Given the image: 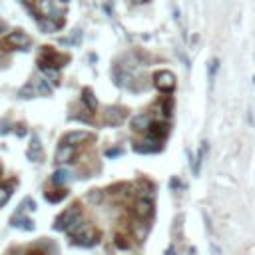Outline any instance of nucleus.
Masks as SVG:
<instances>
[{"label": "nucleus", "instance_id": "1", "mask_svg": "<svg viewBox=\"0 0 255 255\" xmlns=\"http://www.w3.org/2000/svg\"><path fill=\"white\" fill-rule=\"evenodd\" d=\"M80 219H82V212H80V208L78 206H70L64 214H60L58 216V219H56V229L58 231H66V233H72L74 229H78L80 227Z\"/></svg>", "mask_w": 255, "mask_h": 255}, {"label": "nucleus", "instance_id": "2", "mask_svg": "<svg viewBox=\"0 0 255 255\" xmlns=\"http://www.w3.org/2000/svg\"><path fill=\"white\" fill-rule=\"evenodd\" d=\"M66 62H68V56L56 52L52 46H44L42 52H40V56H38V66H40V70H46V68H56V70H60Z\"/></svg>", "mask_w": 255, "mask_h": 255}, {"label": "nucleus", "instance_id": "3", "mask_svg": "<svg viewBox=\"0 0 255 255\" xmlns=\"http://www.w3.org/2000/svg\"><path fill=\"white\" fill-rule=\"evenodd\" d=\"M70 235H72L74 245H80V247H92V245H96V243L100 241V237H102V233H100L96 227H92V225H80V227L74 229Z\"/></svg>", "mask_w": 255, "mask_h": 255}, {"label": "nucleus", "instance_id": "4", "mask_svg": "<svg viewBox=\"0 0 255 255\" xmlns=\"http://www.w3.org/2000/svg\"><path fill=\"white\" fill-rule=\"evenodd\" d=\"M30 44H32V38L26 32H22V30H14L4 40H0V48L6 50V52H8V50H24Z\"/></svg>", "mask_w": 255, "mask_h": 255}, {"label": "nucleus", "instance_id": "5", "mask_svg": "<svg viewBox=\"0 0 255 255\" xmlns=\"http://www.w3.org/2000/svg\"><path fill=\"white\" fill-rule=\"evenodd\" d=\"M138 219L146 221L149 219L151 216H154V201H151V193H142L136 201V208H134Z\"/></svg>", "mask_w": 255, "mask_h": 255}, {"label": "nucleus", "instance_id": "6", "mask_svg": "<svg viewBox=\"0 0 255 255\" xmlns=\"http://www.w3.org/2000/svg\"><path fill=\"white\" fill-rule=\"evenodd\" d=\"M30 94H38V96H50L52 94V88L48 86V80L44 78H38L30 84H26L22 90H20V98H30Z\"/></svg>", "mask_w": 255, "mask_h": 255}, {"label": "nucleus", "instance_id": "7", "mask_svg": "<svg viewBox=\"0 0 255 255\" xmlns=\"http://www.w3.org/2000/svg\"><path fill=\"white\" fill-rule=\"evenodd\" d=\"M154 86L160 90V92H166L170 94L174 88H176V76L168 70H162V72H156L154 74Z\"/></svg>", "mask_w": 255, "mask_h": 255}, {"label": "nucleus", "instance_id": "8", "mask_svg": "<svg viewBox=\"0 0 255 255\" xmlns=\"http://www.w3.org/2000/svg\"><path fill=\"white\" fill-rule=\"evenodd\" d=\"M38 20V26L42 28V32H56L64 26V18L62 14L58 16H46V18H36Z\"/></svg>", "mask_w": 255, "mask_h": 255}, {"label": "nucleus", "instance_id": "9", "mask_svg": "<svg viewBox=\"0 0 255 255\" xmlns=\"http://www.w3.org/2000/svg\"><path fill=\"white\" fill-rule=\"evenodd\" d=\"M94 140V134L92 132H68L66 136H62V144L66 146H78V144H84V142H90Z\"/></svg>", "mask_w": 255, "mask_h": 255}, {"label": "nucleus", "instance_id": "10", "mask_svg": "<svg viewBox=\"0 0 255 255\" xmlns=\"http://www.w3.org/2000/svg\"><path fill=\"white\" fill-rule=\"evenodd\" d=\"M126 120V110L124 108H108L106 112H104V122L110 126H118V124H122Z\"/></svg>", "mask_w": 255, "mask_h": 255}, {"label": "nucleus", "instance_id": "11", "mask_svg": "<svg viewBox=\"0 0 255 255\" xmlns=\"http://www.w3.org/2000/svg\"><path fill=\"white\" fill-rule=\"evenodd\" d=\"M134 149L138 151V154H156V151L162 149V144H160V140H154V138H151V140H147V142L136 144Z\"/></svg>", "mask_w": 255, "mask_h": 255}, {"label": "nucleus", "instance_id": "12", "mask_svg": "<svg viewBox=\"0 0 255 255\" xmlns=\"http://www.w3.org/2000/svg\"><path fill=\"white\" fill-rule=\"evenodd\" d=\"M28 158L32 162H42V158H44L42 144H40V140H38L36 134H32V142H30V147H28Z\"/></svg>", "mask_w": 255, "mask_h": 255}, {"label": "nucleus", "instance_id": "13", "mask_svg": "<svg viewBox=\"0 0 255 255\" xmlns=\"http://www.w3.org/2000/svg\"><path fill=\"white\" fill-rule=\"evenodd\" d=\"M12 225H14V227H20V229H26V231L34 229V221L24 216V210H22V208L12 216Z\"/></svg>", "mask_w": 255, "mask_h": 255}, {"label": "nucleus", "instance_id": "14", "mask_svg": "<svg viewBox=\"0 0 255 255\" xmlns=\"http://www.w3.org/2000/svg\"><path fill=\"white\" fill-rule=\"evenodd\" d=\"M72 158H74V146L60 144V147L56 151V162L58 164H68V162H72Z\"/></svg>", "mask_w": 255, "mask_h": 255}, {"label": "nucleus", "instance_id": "15", "mask_svg": "<svg viewBox=\"0 0 255 255\" xmlns=\"http://www.w3.org/2000/svg\"><path fill=\"white\" fill-rule=\"evenodd\" d=\"M149 138H154V140H164L166 136H168V132H170V128H168V124H160V122H154V124H149Z\"/></svg>", "mask_w": 255, "mask_h": 255}, {"label": "nucleus", "instance_id": "16", "mask_svg": "<svg viewBox=\"0 0 255 255\" xmlns=\"http://www.w3.org/2000/svg\"><path fill=\"white\" fill-rule=\"evenodd\" d=\"M70 182H72V174H70L66 168L56 170L54 176H52V183H56V185H66V183H70Z\"/></svg>", "mask_w": 255, "mask_h": 255}, {"label": "nucleus", "instance_id": "17", "mask_svg": "<svg viewBox=\"0 0 255 255\" xmlns=\"http://www.w3.org/2000/svg\"><path fill=\"white\" fill-rule=\"evenodd\" d=\"M82 102H84V106H86L90 112H96L98 102H96V96H94V92H92L90 88H84V90H82Z\"/></svg>", "mask_w": 255, "mask_h": 255}, {"label": "nucleus", "instance_id": "18", "mask_svg": "<svg viewBox=\"0 0 255 255\" xmlns=\"http://www.w3.org/2000/svg\"><path fill=\"white\" fill-rule=\"evenodd\" d=\"M132 130L134 132H146V130H149V118L146 114H140V116L132 118Z\"/></svg>", "mask_w": 255, "mask_h": 255}, {"label": "nucleus", "instance_id": "19", "mask_svg": "<svg viewBox=\"0 0 255 255\" xmlns=\"http://www.w3.org/2000/svg\"><path fill=\"white\" fill-rule=\"evenodd\" d=\"M12 189H14V182H8V183L0 185V208L8 203V199L12 197Z\"/></svg>", "mask_w": 255, "mask_h": 255}, {"label": "nucleus", "instance_id": "20", "mask_svg": "<svg viewBox=\"0 0 255 255\" xmlns=\"http://www.w3.org/2000/svg\"><path fill=\"white\" fill-rule=\"evenodd\" d=\"M66 195H68V191H66V189H58L56 193H52V191H46V195H44V197H46L48 201H52V203H56V201L64 199Z\"/></svg>", "mask_w": 255, "mask_h": 255}, {"label": "nucleus", "instance_id": "21", "mask_svg": "<svg viewBox=\"0 0 255 255\" xmlns=\"http://www.w3.org/2000/svg\"><path fill=\"white\" fill-rule=\"evenodd\" d=\"M120 154H122V149H120V147H116V149H108V151H106V156H108V158H116V156H120Z\"/></svg>", "mask_w": 255, "mask_h": 255}, {"label": "nucleus", "instance_id": "22", "mask_svg": "<svg viewBox=\"0 0 255 255\" xmlns=\"http://www.w3.org/2000/svg\"><path fill=\"white\" fill-rule=\"evenodd\" d=\"M132 4H144V2H147V0H130Z\"/></svg>", "mask_w": 255, "mask_h": 255}, {"label": "nucleus", "instance_id": "23", "mask_svg": "<svg viewBox=\"0 0 255 255\" xmlns=\"http://www.w3.org/2000/svg\"><path fill=\"white\" fill-rule=\"evenodd\" d=\"M28 255H44V253H42V251H30Z\"/></svg>", "mask_w": 255, "mask_h": 255}, {"label": "nucleus", "instance_id": "24", "mask_svg": "<svg viewBox=\"0 0 255 255\" xmlns=\"http://www.w3.org/2000/svg\"><path fill=\"white\" fill-rule=\"evenodd\" d=\"M166 255H174V247H170V249L166 251Z\"/></svg>", "mask_w": 255, "mask_h": 255}, {"label": "nucleus", "instance_id": "25", "mask_svg": "<svg viewBox=\"0 0 255 255\" xmlns=\"http://www.w3.org/2000/svg\"><path fill=\"white\" fill-rule=\"evenodd\" d=\"M0 32H2V24H0Z\"/></svg>", "mask_w": 255, "mask_h": 255}, {"label": "nucleus", "instance_id": "26", "mask_svg": "<svg viewBox=\"0 0 255 255\" xmlns=\"http://www.w3.org/2000/svg\"><path fill=\"white\" fill-rule=\"evenodd\" d=\"M0 174H2V170H0Z\"/></svg>", "mask_w": 255, "mask_h": 255}]
</instances>
